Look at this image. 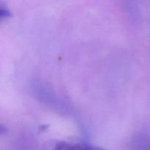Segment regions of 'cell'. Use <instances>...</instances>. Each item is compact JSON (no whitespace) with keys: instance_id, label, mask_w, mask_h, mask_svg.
Segmentation results:
<instances>
[{"instance_id":"cell-1","label":"cell","mask_w":150,"mask_h":150,"mask_svg":"<svg viewBox=\"0 0 150 150\" xmlns=\"http://www.w3.org/2000/svg\"><path fill=\"white\" fill-rule=\"evenodd\" d=\"M51 150H106L100 146L87 144H70L60 142L56 144Z\"/></svg>"},{"instance_id":"cell-2","label":"cell","mask_w":150,"mask_h":150,"mask_svg":"<svg viewBox=\"0 0 150 150\" xmlns=\"http://www.w3.org/2000/svg\"><path fill=\"white\" fill-rule=\"evenodd\" d=\"M12 15L10 13V11L7 7H3L2 6H0V17H1V18L10 17Z\"/></svg>"}]
</instances>
